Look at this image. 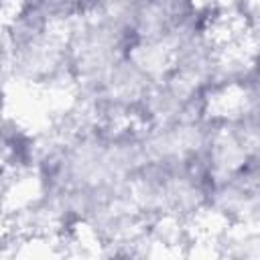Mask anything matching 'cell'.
<instances>
[{
  "label": "cell",
  "instance_id": "obj_1",
  "mask_svg": "<svg viewBox=\"0 0 260 260\" xmlns=\"http://www.w3.org/2000/svg\"><path fill=\"white\" fill-rule=\"evenodd\" d=\"M2 2H10V0H2Z\"/></svg>",
  "mask_w": 260,
  "mask_h": 260
}]
</instances>
